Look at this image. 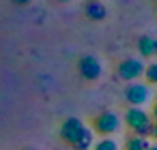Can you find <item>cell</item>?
I'll return each instance as SVG.
<instances>
[{
	"label": "cell",
	"instance_id": "obj_15",
	"mask_svg": "<svg viewBox=\"0 0 157 150\" xmlns=\"http://www.w3.org/2000/svg\"><path fill=\"white\" fill-rule=\"evenodd\" d=\"M151 135L157 139V122H153V131H151Z\"/></svg>",
	"mask_w": 157,
	"mask_h": 150
},
{
	"label": "cell",
	"instance_id": "obj_4",
	"mask_svg": "<svg viewBox=\"0 0 157 150\" xmlns=\"http://www.w3.org/2000/svg\"><path fill=\"white\" fill-rule=\"evenodd\" d=\"M125 99L131 107H142L144 103H148L151 99V88L148 84H131L125 90Z\"/></svg>",
	"mask_w": 157,
	"mask_h": 150
},
{
	"label": "cell",
	"instance_id": "obj_11",
	"mask_svg": "<svg viewBox=\"0 0 157 150\" xmlns=\"http://www.w3.org/2000/svg\"><path fill=\"white\" fill-rule=\"evenodd\" d=\"M95 150H118V144L112 137H103L95 144Z\"/></svg>",
	"mask_w": 157,
	"mask_h": 150
},
{
	"label": "cell",
	"instance_id": "obj_8",
	"mask_svg": "<svg viewBox=\"0 0 157 150\" xmlns=\"http://www.w3.org/2000/svg\"><path fill=\"white\" fill-rule=\"evenodd\" d=\"M138 52L142 54V58H153V56L157 54V39H153V37H148V35L140 37V41H138Z\"/></svg>",
	"mask_w": 157,
	"mask_h": 150
},
{
	"label": "cell",
	"instance_id": "obj_10",
	"mask_svg": "<svg viewBox=\"0 0 157 150\" xmlns=\"http://www.w3.org/2000/svg\"><path fill=\"white\" fill-rule=\"evenodd\" d=\"M151 148V144H148V139L146 137H131L129 141H127V150H148Z\"/></svg>",
	"mask_w": 157,
	"mask_h": 150
},
{
	"label": "cell",
	"instance_id": "obj_6",
	"mask_svg": "<svg viewBox=\"0 0 157 150\" xmlns=\"http://www.w3.org/2000/svg\"><path fill=\"white\" fill-rule=\"evenodd\" d=\"M86 126H84V122L80 120V118H67L65 122H63V126H60V137H63V141H67L69 146L82 135V131H84Z\"/></svg>",
	"mask_w": 157,
	"mask_h": 150
},
{
	"label": "cell",
	"instance_id": "obj_13",
	"mask_svg": "<svg viewBox=\"0 0 157 150\" xmlns=\"http://www.w3.org/2000/svg\"><path fill=\"white\" fill-rule=\"evenodd\" d=\"M151 120H155V122H157V103L153 105V112H151Z\"/></svg>",
	"mask_w": 157,
	"mask_h": 150
},
{
	"label": "cell",
	"instance_id": "obj_2",
	"mask_svg": "<svg viewBox=\"0 0 157 150\" xmlns=\"http://www.w3.org/2000/svg\"><path fill=\"white\" fill-rule=\"evenodd\" d=\"M121 129V118L112 112H103L93 120V131L101 133V135H112Z\"/></svg>",
	"mask_w": 157,
	"mask_h": 150
},
{
	"label": "cell",
	"instance_id": "obj_12",
	"mask_svg": "<svg viewBox=\"0 0 157 150\" xmlns=\"http://www.w3.org/2000/svg\"><path fill=\"white\" fill-rule=\"evenodd\" d=\"M144 77H146L148 84H157V60L151 62V64H146V69H144Z\"/></svg>",
	"mask_w": 157,
	"mask_h": 150
},
{
	"label": "cell",
	"instance_id": "obj_17",
	"mask_svg": "<svg viewBox=\"0 0 157 150\" xmlns=\"http://www.w3.org/2000/svg\"><path fill=\"white\" fill-rule=\"evenodd\" d=\"M58 2H71V0H58Z\"/></svg>",
	"mask_w": 157,
	"mask_h": 150
},
{
	"label": "cell",
	"instance_id": "obj_7",
	"mask_svg": "<svg viewBox=\"0 0 157 150\" xmlns=\"http://www.w3.org/2000/svg\"><path fill=\"white\" fill-rule=\"evenodd\" d=\"M86 17L88 20H93V22H101V20H105V15H108V9H105V5L103 2H99V0H90V2L86 5Z\"/></svg>",
	"mask_w": 157,
	"mask_h": 150
},
{
	"label": "cell",
	"instance_id": "obj_5",
	"mask_svg": "<svg viewBox=\"0 0 157 150\" xmlns=\"http://www.w3.org/2000/svg\"><path fill=\"white\" fill-rule=\"evenodd\" d=\"M78 71H80V75L84 77V79H88V82H95V79H99L101 77V62L95 58V56H84L80 62H78Z\"/></svg>",
	"mask_w": 157,
	"mask_h": 150
},
{
	"label": "cell",
	"instance_id": "obj_18",
	"mask_svg": "<svg viewBox=\"0 0 157 150\" xmlns=\"http://www.w3.org/2000/svg\"><path fill=\"white\" fill-rule=\"evenodd\" d=\"M155 2H157V0H155Z\"/></svg>",
	"mask_w": 157,
	"mask_h": 150
},
{
	"label": "cell",
	"instance_id": "obj_16",
	"mask_svg": "<svg viewBox=\"0 0 157 150\" xmlns=\"http://www.w3.org/2000/svg\"><path fill=\"white\" fill-rule=\"evenodd\" d=\"M148 150H157V146H151V148H148Z\"/></svg>",
	"mask_w": 157,
	"mask_h": 150
},
{
	"label": "cell",
	"instance_id": "obj_1",
	"mask_svg": "<svg viewBox=\"0 0 157 150\" xmlns=\"http://www.w3.org/2000/svg\"><path fill=\"white\" fill-rule=\"evenodd\" d=\"M125 124L138 135V137H148L153 131V120L142 107H131L125 114Z\"/></svg>",
	"mask_w": 157,
	"mask_h": 150
},
{
	"label": "cell",
	"instance_id": "obj_9",
	"mask_svg": "<svg viewBox=\"0 0 157 150\" xmlns=\"http://www.w3.org/2000/svg\"><path fill=\"white\" fill-rule=\"evenodd\" d=\"M93 133H95V131L86 126V129L82 131V135L71 144V148H73V150H88V148H90V144H93V139H95V135H93Z\"/></svg>",
	"mask_w": 157,
	"mask_h": 150
},
{
	"label": "cell",
	"instance_id": "obj_3",
	"mask_svg": "<svg viewBox=\"0 0 157 150\" xmlns=\"http://www.w3.org/2000/svg\"><path fill=\"white\" fill-rule=\"evenodd\" d=\"M144 69H146V64H144L142 60H138V58H127V60H123V62L118 64V77H121L123 82H136L140 75H144Z\"/></svg>",
	"mask_w": 157,
	"mask_h": 150
},
{
	"label": "cell",
	"instance_id": "obj_14",
	"mask_svg": "<svg viewBox=\"0 0 157 150\" xmlns=\"http://www.w3.org/2000/svg\"><path fill=\"white\" fill-rule=\"evenodd\" d=\"M11 2H13V5H28L30 0H11Z\"/></svg>",
	"mask_w": 157,
	"mask_h": 150
}]
</instances>
